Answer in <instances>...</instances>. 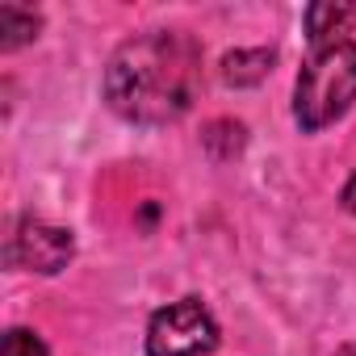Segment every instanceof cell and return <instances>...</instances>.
<instances>
[{"label":"cell","instance_id":"obj_7","mask_svg":"<svg viewBox=\"0 0 356 356\" xmlns=\"http://www.w3.org/2000/svg\"><path fill=\"white\" fill-rule=\"evenodd\" d=\"M42 30L38 13H26L17 5H0V51H17L26 42H34Z\"/></svg>","mask_w":356,"mask_h":356},{"label":"cell","instance_id":"obj_8","mask_svg":"<svg viewBox=\"0 0 356 356\" xmlns=\"http://www.w3.org/2000/svg\"><path fill=\"white\" fill-rule=\"evenodd\" d=\"M202 143H206V151L214 159H235L243 151V126L239 122H210V130L202 134Z\"/></svg>","mask_w":356,"mask_h":356},{"label":"cell","instance_id":"obj_3","mask_svg":"<svg viewBox=\"0 0 356 356\" xmlns=\"http://www.w3.org/2000/svg\"><path fill=\"white\" fill-rule=\"evenodd\" d=\"M218 343V323L197 298H181L151 314L147 352L151 356H202Z\"/></svg>","mask_w":356,"mask_h":356},{"label":"cell","instance_id":"obj_9","mask_svg":"<svg viewBox=\"0 0 356 356\" xmlns=\"http://www.w3.org/2000/svg\"><path fill=\"white\" fill-rule=\"evenodd\" d=\"M0 356H51V352H47V343H42L34 331L13 327V331L5 335V352H0Z\"/></svg>","mask_w":356,"mask_h":356},{"label":"cell","instance_id":"obj_1","mask_svg":"<svg viewBox=\"0 0 356 356\" xmlns=\"http://www.w3.org/2000/svg\"><path fill=\"white\" fill-rule=\"evenodd\" d=\"M105 101L134 126L185 118L202 88V47L181 30H151L122 42L105 67Z\"/></svg>","mask_w":356,"mask_h":356},{"label":"cell","instance_id":"obj_6","mask_svg":"<svg viewBox=\"0 0 356 356\" xmlns=\"http://www.w3.org/2000/svg\"><path fill=\"white\" fill-rule=\"evenodd\" d=\"M273 63H277V55L264 51V47H256V51H231L222 59V80L235 84V88H248V84H260L273 72Z\"/></svg>","mask_w":356,"mask_h":356},{"label":"cell","instance_id":"obj_10","mask_svg":"<svg viewBox=\"0 0 356 356\" xmlns=\"http://www.w3.org/2000/svg\"><path fill=\"white\" fill-rule=\"evenodd\" d=\"M343 206L356 214V176H352V181H348V189H343Z\"/></svg>","mask_w":356,"mask_h":356},{"label":"cell","instance_id":"obj_2","mask_svg":"<svg viewBox=\"0 0 356 356\" xmlns=\"http://www.w3.org/2000/svg\"><path fill=\"white\" fill-rule=\"evenodd\" d=\"M356 101V42L339 38L327 47H314V55L302 63L293 84V122L314 134L331 122H339Z\"/></svg>","mask_w":356,"mask_h":356},{"label":"cell","instance_id":"obj_5","mask_svg":"<svg viewBox=\"0 0 356 356\" xmlns=\"http://www.w3.org/2000/svg\"><path fill=\"white\" fill-rule=\"evenodd\" d=\"M348 22H356V9L352 5H310L306 9V34H310V47H327V42H339Z\"/></svg>","mask_w":356,"mask_h":356},{"label":"cell","instance_id":"obj_4","mask_svg":"<svg viewBox=\"0 0 356 356\" xmlns=\"http://www.w3.org/2000/svg\"><path fill=\"white\" fill-rule=\"evenodd\" d=\"M5 256H9L13 268L55 277V273H63L67 260L76 256V239H72V231H63V227L38 222V218H22V222L13 227V235H9Z\"/></svg>","mask_w":356,"mask_h":356}]
</instances>
